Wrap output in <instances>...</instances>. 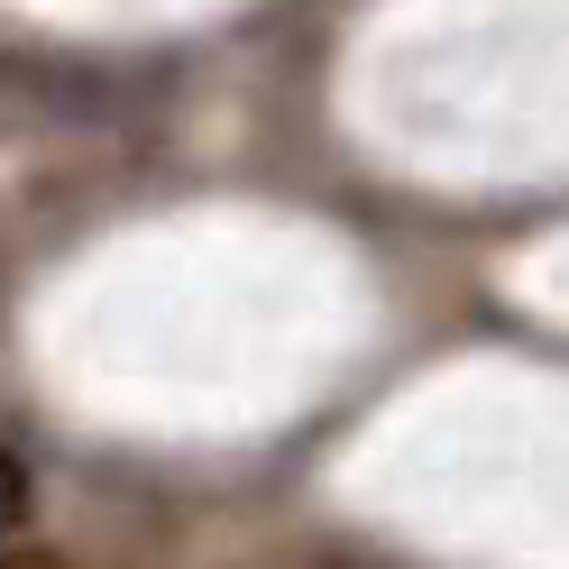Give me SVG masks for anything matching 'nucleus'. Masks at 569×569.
<instances>
[{
  "label": "nucleus",
  "instance_id": "obj_1",
  "mask_svg": "<svg viewBox=\"0 0 569 569\" xmlns=\"http://www.w3.org/2000/svg\"><path fill=\"white\" fill-rule=\"evenodd\" d=\"M19 523H28V469L0 450V551H10V532H19Z\"/></svg>",
  "mask_w": 569,
  "mask_h": 569
},
{
  "label": "nucleus",
  "instance_id": "obj_2",
  "mask_svg": "<svg viewBox=\"0 0 569 569\" xmlns=\"http://www.w3.org/2000/svg\"><path fill=\"white\" fill-rule=\"evenodd\" d=\"M0 569H56V560H38V551H0Z\"/></svg>",
  "mask_w": 569,
  "mask_h": 569
}]
</instances>
